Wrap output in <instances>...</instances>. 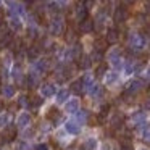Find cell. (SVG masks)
Instances as JSON below:
<instances>
[{
	"label": "cell",
	"mask_w": 150,
	"mask_h": 150,
	"mask_svg": "<svg viewBox=\"0 0 150 150\" xmlns=\"http://www.w3.org/2000/svg\"><path fill=\"white\" fill-rule=\"evenodd\" d=\"M8 121H10V116H8L7 113H2L0 115V129H5L8 124Z\"/></svg>",
	"instance_id": "obj_25"
},
{
	"label": "cell",
	"mask_w": 150,
	"mask_h": 150,
	"mask_svg": "<svg viewBox=\"0 0 150 150\" xmlns=\"http://www.w3.org/2000/svg\"><path fill=\"white\" fill-rule=\"evenodd\" d=\"M24 4H31V2H33V0H23Z\"/></svg>",
	"instance_id": "obj_36"
},
{
	"label": "cell",
	"mask_w": 150,
	"mask_h": 150,
	"mask_svg": "<svg viewBox=\"0 0 150 150\" xmlns=\"http://www.w3.org/2000/svg\"><path fill=\"white\" fill-rule=\"evenodd\" d=\"M95 74L98 76V78H102V76H105L107 74V65H100L97 68V73H95Z\"/></svg>",
	"instance_id": "obj_29"
},
{
	"label": "cell",
	"mask_w": 150,
	"mask_h": 150,
	"mask_svg": "<svg viewBox=\"0 0 150 150\" xmlns=\"http://www.w3.org/2000/svg\"><path fill=\"white\" fill-rule=\"evenodd\" d=\"M57 94V87L55 84H44L42 87H40V95L42 97H53V95Z\"/></svg>",
	"instance_id": "obj_10"
},
{
	"label": "cell",
	"mask_w": 150,
	"mask_h": 150,
	"mask_svg": "<svg viewBox=\"0 0 150 150\" xmlns=\"http://www.w3.org/2000/svg\"><path fill=\"white\" fill-rule=\"evenodd\" d=\"M127 2H134V0H127Z\"/></svg>",
	"instance_id": "obj_37"
},
{
	"label": "cell",
	"mask_w": 150,
	"mask_h": 150,
	"mask_svg": "<svg viewBox=\"0 0 150 150\" xmlns=\"http://www.w3.org/2000/svg\"><path fill=\"white\" fill-rule=\"evenodd\" d=\"M123 124H124V118L120 116V115H115L113 120H111V127H113V129H121Z\"/></svg>",
	"instance_id": "obj_21"
},
{
	"label": "cell",
	"mask_w": 150,
	"mask_h": 150,
	"mask_svg": "<svg viewBox=\"0 0 150 150\" xmlns=\"http://www.w3.org/2000/svg\"><path fill=\"white\" fill-rule=\"evenodd\" d=\"M42 102H44V98H42V97H34L33 105H34V107H40V105H42Z\"/></svg>",
	"instance_id": "obj_31"
},
{
	"label": "cell",
	"mask_w": 150,
	"mask_h": 150,
	"mask_svg": "<svg viewBox=\"0 0 150 150\" xmlns=\"http://www.w3.org/2000/svg\"><path fill=\"white\" fill-rule=\"evenodd\" d=\"M132 123L136 124V126H144V124H147V115L144 113V111L134 113L132 115Z\"/></svg>",
	"instance_id": "obj_12"
},
{
	"label": "cell",
	"mask_w": 150,
	"mask_h": 150,
	"mask_svg": "<svg viewBox=\"0 0 150 150\" xmlns=\"http://www.w3.org/2000/svg\"><path fill=\"white\" fill-rule=\"evenodd\" d=\"M84 147H86L87 150H95V149H97V140H95L94 137H89V139L86 140Z\"/></svg>",
	"instance_id": "obj_24"
},
{
	"label": "cell",
	"mask_w": 150,
	"mask_h": 150,
	"mask_svg": "<svg viewBox=\"0 0 150 150\" xmlns=\"http://www.w3.org/2000/svg\"><path fill=\"white\" fill-rule=\"evenodd\" d=\"M147 78H149V79H150V68H149V69H147Z\"/></svg>",
	"instance_id": "obj_34"
},
{
	"label": "cell",
	"mask_w": 150,
	"mask_h": 150,
	"mask_svg": "<svg viewBox=\"0 0 150 150\" xmlns=\"http://www.w3.org/2000/svg\"><path fill=\"white\" fill-rule=\"evenodd\" d=\"M71 91L74 92L76 95H81L82 92H84V81H82V78L81 79H76L74 82L71 84Z\"/></svg>",
	"instance_id": "obj_15"
},
{
	"label": "cell",
	"mask_w": 150,
	"mask_h": 150,
	"mask_svg": "<svg viewBox=\"0 0 150 150\" xmlns=\"http://www.w3.org/2000/svg\"><path fill=\"white\" fill-rule=\"evenodd\" d=\"M145 44H147V40H145V37H144L142 34H137V33L131 34V37H129V45L132 47L134 50H142L144 47H145Z\"/></svg>",
	"instance_id": "obj_2"
},
{
	"label": "cell",
	"mask_w": 150,
	"mask_h": 150,
	"mask_svg": "<svg viewBox=\"0 0 150 150\" xmlns=\"http://www.w3.org/2000/svg\"><path fill=\"white\" fill-rule=\"evenodd\" d=\"M10 28L13 31H20L21 28H23V24H21V20L18 15H11L10 16Z\"/></svg>",
	"instance_id": "obj_17"
},
{
	"label": "cell",
	"mask_w": 150,
	"mask_h": 150,
	"mask_svg": "<svg viewBox=\"0 0 150 150\" xmlns=\"http://www.w3.org/2000/svg\"><path fill=\"white\" fill-rule=\"evenodd\" d=\"M79 29H81V33H84V34H89V33H92L94 31V21L91 20V18H84L82 21H79Z\"/></svg>",
	"instance_id": "obj_9"
},
{
	"label": "cell",
	"mask_w": 150,
	"mask_h": 150,
	"mask_svg": "<svg viewBox=\"0 0 150 150\" xmlns=\"http://www.w3.org/2000/svg\"><path fill=\"white\" fill-rule=\"evenodd\" d=\"M142 139H144V142L150 144V129H145V131H144V134H142Z\"/></svg>",
	"instance_id": "obj_30"
},
{
	"label": "cell",
	"mask_w": 150,
	"mask_h": 150,
	"mask_svg": "<svg viewBox=\"0 0 150 150\" xmlns=\"http://www.w3.org/2000/svg\"><path fill=\"white\" fill-rule=\"evenodd\" d=\"M18 103H20V107H28V105H29V97H28V95H21Z\"/></svg>",
	"instance_id": "obj_28"
},
{
	"label": "cell",
	"mask_w": 150,
	"mask_h": 150,
	"mask_svg": "<svg viewBox=\"0 0 150 150\" xmlns=\"http://www.w3.org/2000/svg\"><path fill=\"white\" fill-rule=\"evenodd\" d=\"M57 103H65L69 98V91L68 89H63V91H57Z\"/></svg>",
	"instance_id": "obj_18"
},
{
	"label": "cell",
	"mask_w": 150,
	"mask_h": 150,
	"mask_svg": "<svg viewBox=\"0 0 150 150\" xmlns=\"http://www.w3.org/2000/svg\"><path fill=\"white\" fill-rule=\"evenodd\" d=\"M113 20L115 23H124L127 20V10L124 7H118L113 13Z\"/></svg>",
	"instance_id": "obj_7"
},
{
	"label": "cell",
	"mask_w": 150,
	"mask_h": 150,
	"mask_svg": "<svg viewBox=\"0 0 150 150\" xmlns=\"http://www.w3.org/2000/svg\"><path fill=\"white\" fill-rule=\"evenodd\" d=\"M28 55H29V58H37V55H39V49H37V47H31V49L28 50Z\"/></svg>",
	"instance_id": "obj_27"
},
{
	"label": "cell",
	"mask_w": 150,
	"mask_h": 150,
	"mask_svg": "<svg viewBox=\"0 0 150 150\" xmlns=\"http://www.w3.org/2000/svg\"><path fill=\"white\" fill-rule=\"evenodd\" d=\"M116 81H118V73L111 71V73H107V74H105V84L107 86H113Z\"/></svg>",
	"instance_id": "obj_22"
},
{
	"label": "cell",
	"mask_w": 150,
	"mask_h": 150,
	"mask_svg": "<svg viewBox=\"0 0 150 150\" xmlns=\"http://www.w3.org/2000/svg\"><path fill=\"white\" fill-rule=\"evenodd\" d=\"M36 150H50V147L47 145V144H39V145L36 147Z\"/></svg>",
	"instance_id": "obj_32"
},
{
	"label": "cell",
	"mask_w": 150,
	"mask_h": 150,
	"mask_svg": "<svg viewBox=\"0 0 150 150\" xmlns=\"http://www.w3.org/2000/svg\"><path fill=\"white\" fill-rule=\"evenodd\" d=\"M63 29H65V23H63V20L60 16H55L52 21H50L49 31H50L52 36H60V34L63 33Z\"/></svg>",
	"instance_id": "obj_1"
},
{
	"label": "cell",
	"mask_w": 150,
	"mask_h": 150,
	"mask_svg": "<svg viewBox=\"0 0 150 150\" xmlns=\"http://www.w3.org/2000/svg\"><path fill=\"white\" fill-rule=\"evenodd\" d=\"M147 108H149V110H150V98H149V100H147Z\"/></svg>",
	"instance_id": "obj_35"
},
{
	"label": "cell",
	"mask_w": 150,
	"mask_h": 150,
	"mask_svg": "<svg viewBox=\"0 0 150 150\" xmlns=\"http://www.w3.org/2000/svg\"><path fill=\"white\" fill-rule=\"evenodd\" d=\"M55 4L57 5H66L68 4V0H55Z\"/></svg>",
	"instance_id": "obj_33"
},
{
	"label": "cell",
	"mask_w": 150,
	"mask_h": 150,
	"mask_svg": "<svg viewBox=\"0 0 150 150\" xmlns=\"http://www.w3.org/2000/svg\"><path fill=\"white\" fill-rule=\"evenodd\" d=\"M87 10L89 8L86 7V4H79L78 8H76V18H78L79 21H82L84 18H87Z\"/></svg>",
	"instance_id": "obj_16"
},
{
	"label": "cell",
	"mask_w": 150,
	"mask_h": 150,
	"mask_svg": "<svg viewBox=\"0 0 150 150\" xmlns=\"http://www.w3.org/2000/svg\"><path fill=\"white\" fill-rule=\"evenodd\" d=\"M120 149L121 150H134V145H132V142H129V140H123V142L120 144Z\"/></svg>",
	"instance_id": "obj_26"
},
{
	"label": "cell",
	"mask_w": 150,
	"mask_h": 150,
	"mask_svg": "<svg viewBox=\"0 0 150 150\" xmlns=\"http://www.w3.org/2000/svg\"><path fill=\"white\" fill-rule=\"evenodd\" d=\"M8 8H10V13L11 15H24V7L21 4H16V2H8Z\"/></svg>",
	"instance_id": "obj_11"
},
{
	"label": "cell",
	"mask_w": 150,
	"mask_h": 150,
	"mask_svg": "<svg viewBox=\"0 0 150 150\" xmlns=\"http://www.w3.org/2000/svg\"><path fill=\"white\" fill-rule=\"evenodd\" d=\"M91 63H92V58L89 55H81L78 58V66L81 69H89V66H91Z\"/></svg>",
	"instance_id": "obj_14"
},
{
	"label": "cell",
	"mask_w": 150,
	"mask_h": 150,
	"mask_svg": "<svg viewBox=\"0 0 150 150\" xmlns=\"http://www.w3.org/2000/svg\"><path fill=\"white\" fill-rule=\"evenodd\" d=\"M145 87V82L140 81V79H134L132 82H129L127 84V94H137V92H140L142 89Z\"/></svg>",
	"instance_id": "obj_6"
},
{
	"label": "cell",
	"mask_w": 150,
	"mask_h": 150,
	"mask_svg": "<svg viewBox=\"0 0 150 150\" xmlns=\"http://www.w3.org/2000/svg\"><path fill=\"white\" fill-rule=\"evenodd\" d=\"M76 115H78V123L79 124H82V123H86V121H87V118H89V113L86 110H78L76 111Z\"/></svg>",
	"instance_id": "obj_23"
},
{
	"label": "cell",
	"mask_w": 150,
	"mask_h": 150,
	"mask_svg": "<svg viewBox=\"0 0 150 150\" xmlns=\"http://www.w3.org/2000/svg\"><path fill=\"white\" fill-rule=\"evenodd\" d=\"M31 121H33V116H31L28 111H23V113H20V116H18V120H16V126L20 127V129H26V127H29Z\"/></svg>",
	"instance_id": "obj_3"
},
{
	"label": "cell",
	"mask_w": 150,
	"mask_h": 150,
	"mask_svg": "<svg viewBox=\"0 0 150 150\" xmlns=\"http://www.w3.org/2000/svg\"><path fill=\"white\" fill-rule=\"evenodd\" d=\"M65 129H66V132L71 134V136H78V134L81 132V124L76 120H69L65 123Z\"/></svg>",
	"instance_id": "obj_4"
},
{
	"label": "cell",
	"mask_w": 150,
	"mask_h": 150,
	"mask_svg": "<svg viewBox=\"0 0 150 150\" xmlns=\"http://www.w3.org/2000/svg\"><path fill=\"white\" fill-rule=\"evenodd\" d=\"M0 4H2V0H0Z\"/></svg>",
	"instance_id": "obj_38"
},
{
	"label": "cell",
	"mask_w": 150,
	"mask_h": 150,
	"mask_svg": "<svg viewBox=\"0 0 150 150\" xmlns=\"http://www.w3.org/2000/svg\"><path fill=\"white\" fill-rule=\"evenodd\" d=\"M34 71L44 74V73L47 71V62H45V60H37V62L34 63Z\"/></svg>",
	"instance_id": "obj_20"
},
{
	"label": "cell",
	"mask_w": 150,
	"mask_h": 150,
	"mask_svg": "<svg viewBox=\"0 0 150 150\" xmlns=\"http://www.w3.org/2000/svg\"><path fill=\"white\" fill-rule=\"evenodd\" d=\"M79 110V100L78 98H71V100H66L65 102V111L69 115L76 113Z\"/></svg>",
	"instance_id": "obj_8"
},
{
	"label": "cell",
	"mask_w": 150,
	"mask_h": 150,
	"mask_svg": "<svg viewBox=\"0 0 150 150\" xmlns=\"http://www.w3.org/2000/svg\"><path fill=\"white\" fill-rule=\"evenodd\" d=\"M118 39H120V33H118V29L110 28V29L107 31V37H105V40H107L108 44H115V42H118Z\"/></svg>",
	"instance_id": "obj_13"
},
{
	"label": "cell",
	"mask_w": 150,
	"mask_h": 150,
	"mask_svg": "<svg viewBox=\"0 0 150 150\" xmlns=\"http://www.w3.org/2000/svg\"><path fill=\"white\" fill-rule=\"evenodd\" d=\"M108 60H110V63L113 65V68L115 69H120L121 68V52L118 49H115V50H111L110 52V55H108Z\"/></svg>",
	"instance_id": "obj_5"
},
{
	"label": "cell",
	"mask_w": 150,
	"mask_h": 150,
	"mask_svg": "<svg viewBox=\"0 0 150 150\" xmlns=\"http://www.w3.org/2000/svg\"><path fill=\"white\" fill-rule=\"evenodd\" d=\"M2 94H4L5 98H11L15 94H16V89H15V86L7 84V86H4V89H2Z\"/></svg>",
	"instance_id": "obj_19"
}]
</instances>
